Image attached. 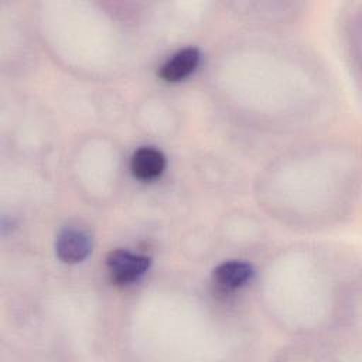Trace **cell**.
<instances>
[{
	"instance_id": "1",
	"label": "cell",
	"mask_w": 362,
	"mask_h": 362,
	"mask_svg": "<svg viewBox=\"0 0 362 362\" xmlns=\"http://www.w3.org/2000/svg\"><path fill=\"white\" fill-rule=\"evenodd\" d=\"M150 257L136 255L124 249L112 250L106 259V267L112 281L120 286L136 283L150 267Z\"/></svg>"
},
{
	"instance_id": "3",
	"label": "cell",
	"mask_w": 362,
	"mask_h": 362,
	"mask_svg": "<svg viewBox=\"0 0 362 362\" xmlns=\"http://www.w3.org/2000/svg\"><path fill=\"white\" fill-rule=\"evenodd\" d=\"M199 58L201 55L197 48H184L161 65L158 75L165 82H178L195 71L199 64Z\"/></svg>"
},
{
	"instance_id": "2",
	"label": "cell",
	"mask_w": 362,
	"mask_h": 362,
	"mask_svg": "<svg viewBox=\"0 0 362 362\" xmlns=\"http://www.w3.org/2000/svg\"><path fill=\"white\" fill-rule=\"evenodd\" d=\"M92 250V238L90 235L76 226H68L62 229L55 242L57 256L69 264L82 262Z\"/></svg>"
},
{
	"instance_id": "5",
	"label": "cell",
	"mask_w": 362,
	"mask_h": 362,
	"mask_svg": "<svg viewBox=\"0 0 362 362\" xmlns=\"http://www.w3.org/2000/svg\"><path fill=\"white\" fill-rule=\"evenodd\" d=\"M253 267L246 262H225L214 269V283L222 290H236L253 277Z\"/></svg>"
},
{
	"instance_id": "4",
	"label": "cell",
	"mask_w": 362,
	"mask_h": 362,
	"mask_svg": "<svg viewBox=\"0 0 362 362\" xmlns=\"http://www.w3.org/2000/svg\"><path fill=\"white\" fill-rule=\"evenodd\" d=\"M132 173L141 181L160 177L165 168V156L154 147H141L132 157Z\"/></svg>"
}]
</instances>
